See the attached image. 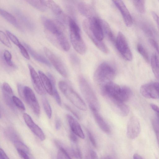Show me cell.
I'll return each mask as SVG.
<instances>
[{"instance_id":"6da1fadb","label":"cell","mask_w":159,"mask_h":159,"mask_svg":"<svg viewBox=\"0 0 159 159\" xmlns=\"http://www.w3.org/2000/svg\"><path fill=\"white\" fill-rule=\"evenodd\" d=\"M116 75V70L110 64L106 62L101 63L94 74L95 82L101 87L107 83L111 81Z\"/></svg>"},{"instance_id":"7a4b0ae2","label":"cell","mask_w":159,"mask_h":159,"mask_svg":"<svg viewBox=\"0 0 159 159\" xmlns=\"http://www.w3.org/2000/svg\"><path fill=\"white\" fill-rule=\"evenodd\" d=\"M70 36L71 43L75 50L79 53L83 55L86 51V47L81 36L80 29L75 21L69 19Z\"/></svg>"},{"instance_id":"3957f363","label":"cell","mask_w":159,"mask_h":159,"mask_svg":"<svg viewBox=\"0 0 159 159\" xmlns=\"http://www.w3.org/2000/svg\"><path fill=\"white\" fill-rule=\"evenodd\" d=\"M58 86L63 94L76 107L82 111L87 110L85 102L66 82L63 81H59Z\"/></svg>"},{"instance_id":"277c9868","label":"cell","mask_w":159,"mask_h":159,"mask_svg":"<svg viewBox=\"0 0 159 159\" xmlns=\"http://www.w3.org/2000/svg\"><path fill=\"white\" fill-rule=\"evenodd\" d=\"M79 82L81 92L89 104V106L99 109L100 105L98 98L89 84L83 76L79 77Z\"/></svg>"},{"instance_id":"5b68a950","label":"cell","mask_w":159,"mask_h":159,"mask_svg":"<svg viewBox=\"0 0 159 159\" xmlns=\"http://www.w3.org/2000/svg\"><path fill=\"white\" fill-rule=\"evenodd\" d=\"M116 48L122 57L125 60L131 61L132 54L124 35L120 32H118L116 40Z\"/></svg>"},{"instance_id":"8992f818","label":"cell","mask_w":159,"mask_h":159,"mask_svg":"<svg viewBox=\"0 0 159 159\" xmlns=\"http://www.w3.org/2000/svg\"><path fill=\"white\" fill-rule=\"evenodd\" d=\"M22 98L37 116L40 113L39 104L35 95L32 89L29 87L24 86Z\"/></svg>"},{"instance_id":"52a82bcc","label":"cell","mask_w":159,"mask_h":159,"mask_svg":"<svg viewBox=\"0 0 159 159\" xmlns=\"http://www.w3.org/2000/svg\"><path fill=\"white\" fill-rule=\"evenodd\" d=\"M44 51L46 56L57 71L63 77H67V72L61 59L48 48L44 47Z\"/></svg>"},{"instance_id":"ba28073f","label":"cell","mask_w":159,"mask_h":159,"mask_svg":"<svg viewBox=\"0 0 159 159\" xmlns=\"http://www.w3.org/2000/svg\"><path fill=\"white\" fill-rule=\"evenodd\" d=\"M41 20L45 29L52 34L56 35L59 32L64 31V26L60 21L51 20L44 16L41 17Z\"/></svg>"},{"instance_id":"9c48e42d","label":"cell","mask_w":159,"mask_h":159,"mask_svg":"<svg viewBox=\"0 0 159 159\" xmlns=\"http://www.w3.org/2000/svg\"><path fill=\"white\" fill-rule=\"evenodd\" d=\"M141 131L140 125L138 119L133 116L129 119L127 124V136L129 139H135Z\"/></svg>"},{"instance_id":"30bf717a","label":"cell","mask_w":159,"mask_h":159,"mask_svg":"<svg viewBox=\"0 0 159 159\" xmlns=\"http://www.w3.org/2000/svg\"><path fill=\"white\" fill-rule=\"evenodd\" d=\"M88 20L89 29L93 36L99 41H102L104 34L100 19L97 17H93Z\"/></svg>"},{"instance_id":"8fae6325","label":"cell","mask_w":159,"mask_h":159,"mask_svg":"<svg viewBox=\"0 0 159 159\" xmlns=\"http://www.w3.org/2000/svg\"><path fill=\"white\" fill-rule=\"evenodd\" d=\"M113 110L119 115L127 116L129 112V107L124 102L111 98H106Z\"/></svg>"},{"instance_id":"7c38bea8","label":"cell","mask_w":159,"mask_h":159,"mask_svg":"<svg viewBox=\"0 0 159 159\" xmlns=\"http://www.w3.org/2000/svg\"><path fill=\"white\" fill-rule=\"evenodd\" d=\"M25 121L33 133L40 140L43 141L45 139V135L42 129L33 121L30 116L26 113L23 114Z\"/></svg>"},{"instance_id":"4fadbf2b","label":"cell","mask_w":159,"mask_h":159,"mask_svg":"<svg viewBox=\"0 0 159 159\" xmlns=\"http://www.w3.org/2000/svg\"><path fill=\"white\" fill-rule=\"evenodd\" d=\"M83 27L85 33L98 48L104 53H107L109 51L107 47L102 41H99L93 36L89 29L87 20L83 21Z\"/></svg>"},{"instance_id":"5bb4252c","label":"cell","mask_w":159,"mask_h":159,"mask_svg":"<svg viewBox=\"0 0 159 159\" xmlns=\"http://www.w3.org/2000/svg\"><path fill=\"white\" fill-rule=\"evenodd\" d=\"M31 80L35 91L39 94L43 95L45 91L39 75L34 68L30 65H28Z\"/></svg>"},{"instance_id":"9a60e30c","label":"cell","mask_w":159,"mask_h":159,"mask_svg":"<svg viewBox=\"0 0 159 159\" xmlns=\"http://www.w3.org/2000/svg\"><path fill=\"white\" fill-rule=\"evenodd\" d=\"M113 2L120 11L125 25L128 27H131L133 23L132 17L123 2L121 0H115Z\"/></svg>"},{"instance_id":"2e32d148","label":"cell","mask_w":159,"mask_h":159,"mask_svg":"<svg viewBox=\"0 0 159 159\" xmlns=\"http://www.w3.org/2000/svg\"><path fill=\"white\" fill-rule=\"evenodd\" d=\"M141 95L146 98L157 99L159 98L157 90L154 83L142 85L140 89Z\"/></svg>"},{"instance_id":"e0dca14e","label":"cell","mask_w":159,"mask_h":159,"mask_svg":"<svg viewBox=\"0 0 159 159\" xmlns=\"http://www.w3.org/2000/svg\"><path fill=\"white\" fill-rule=\"evenodd\" d=\"M89 107L93 114L97 123L100 129L106 133H110L111 132L110 128L99 113L98 110L93 107L89 106Z\"/></svg>"},{"instance_id":"ac0fdd59","label":"cell","mask_w":159,"mask_h":159,"mask_svg":"<svg viewBox=\"0 0 159 159\" xmlns=\"http://www.w3.org/2000/svg\"><path fill=\"white\" fill-rule=\"evenodd\" d=\"M66 118L72 132L80 138L84 139V134L78 121L69 114L66 115Z\"/></svg>"},{"instance_id":"d6986e66","label":"cell","mask_w":159,"mask_h":159,"mask_svg":"<svg viewBox=\"0 0 159 159\" xmlns=\"http://www.w3.org/2000/svg\"><path fill=\"white\" fill-rule=\"evenodd\" d=\"M78 8L81 14L88 19L96 17L93 8L88 3L83 2H80L78 5Z\"/></svg>"},{"instance_id":"ffe728a7","label":"cell","mask_w":159,"mask_h":159,"mask_svg":"<svg viewBox=\"0 0 159 159\" xmlns=\"http://www.w3.org/2000/svg\"><path fill=\"white\" fill-rule=\"evenodd\" d=\"M47 7H49L56 15L60 17L61 20L65 23L66 17L60 7L52 0L45 1Z\"/></svg>"},{"instance_id":"44dd1931","label":"cell","mask_w":159,"mask_h":159,"mask_svg":"<svg viewBox=\"0 0 159 159\" xmlns=\"http://www.w3.org/2000/svg\"><path fill=\"white\" fill-rule=\"evenodd\" d=\"M24 45L26 48L31 56L34 59L48 66H51V65L49 61L43 56L38 53L28 44L24 43Z\"/></svg>"},{"instance_id":"7402d4cb","label":"cell","mask_w":159,"mask_h":159,"mask_svg":"<svg viewBox=\"0 0 159 159\" xmlns=\"http://www.w3.org/2000/svg\"><path fill=\"white\" fill-rule=\"evenodd\" d=\"M14 11L15 13L18 17L19 19L27 28L30 30H32L34 29V25L30 19L20 11L17 9H14Z\"/></svg>"},{"instance_id":"603a6c76","label":"cell","mask_w":159,"mask_h":159,"mask_svg":"<svg viewBox=\"0 0 159 159\" xmlns=\"http://www.w3.org/2000/svg\"><path fill=\"white\" fill-rule=\"evenodd\" d=\"M42 85L46 91L50 95H52V84L50 79L48 76L40 70L38 71Z\"/></svg>"},{"instance_id":"cb8c5ba5","label":"cell","mask_w":159,"mask_h":159,"mask_svg":"<svg viewBox=\"0 0 159 159\" xmlns=\"http://www.w3.org/2000/svg\"><path fill=\"white\" fill-rule=\"evenodd\" d=\"M64 31H61L56 35V38L59 45L64 51H67L70 48L69 41L64 34Z\"/></svg>"},{"instance_id":"d4e9b609","label":"cell","mask_w":159,"mask_h":159,"mask_svg":"<svg viewBox=\"0 0 159 159\" xmlns=\"http://www.w3.org/2000/svg\"><path fill=\"white\" fill-rule=\"evenodd\" d=\"M1 15L9 23L20 30H23L16 18L11 14L3 9H0Z\"/></svg>"},{"instance_id":"484cf974","label":"cell","mask_w":159,"mask_h":159,"mask_svg":"<svg viewBox=\"0 0 159 159\" xmlns=\"http://www.w3.org/2000/svg\"><path fill=\"white\" fill-rule=\"evenodd\" d=\"M151 64L155 77L159 80V57L155 53L152 56Z\"/></svg>"},{"instance_id":"4316f807","label":"cell","mask_w":159,"mask_h":159,"mask_svg":"<svg viewBox=\"0 0 159 159\" xmlns=\"http://www.w3.org/2000/svg\"><path fill=\"white\" fill-rule=\"evenodd\" d=\"M103 34L110 41L114 42L115 37L112 32L108 24L104 20L100 19Z\"/></svg>"},{"instance_id":"83f0119b","label":"cell","mask_w":159,"mask_h":159,"mask_svg":"<svg viewBox=\"0 0 159 159\" xmlns=\"http://www.w3.org/2000/svg\"><path fill=\"white\" fill-rule=\"evenodd\" d=\"M48 76L51 81L52 90V95L55 99L57 103L60 105H61V102L60 97L56 87V82L54 77L50 73H48Z\"/></svg>"},{"instance_id":"f1b7e54d","label":"cell","mask_w":159,"mask_h":159,"mask_svg":"<svg viewBox=\"0 0 159 159\" xmlns=\"http://www.w3.org/2000/svg\"><path fill=\"white\" fill-rule=\"evenodd\" d=\"M2 95L6 104L13 111H16V107L12 99L13 94L6 92L2 90Z\"/></svg>"},{"instance_id":"f546056e","label":"cell","mask_w":159,"mask_h":159,"mask_svg":"<svg viewBox=\"0 0 159 159\" xmlns=\"http://www.w3.org/2000/svg\"><path fill=\"white\" fill-rule=\"evenodd\" d=\"M4 134L6 137L13 143L20 140L17 133L11 127H8L5 130Z\"/></svg>"},{"instance_id":"4dcf8cb0","label":"cell","mask_w":159,"mask_h":159,"mask_svg":"<svg viewBox=\"0 0 159 159\" xmlns=\"http://www.w3.org/2000/svg\"><path fill=\"white\" fill-rule=\"evenodd\" d=\"M30 4L42 11H45L47 9V6L45 0H26Z\"/></svg>"},{"instance_id":"1f68e13d","label":"cell","mask_w":159,"mask_h":159,"mask_svg":"<svg viewBox=\"0 0 159 159\" xmlns=\"http://www.w3.org/2000/svg\"><path fill=\"white\" fill-rule=\"evenodd\" d=\"M133 4L137 11L140 13L145 12V1L142 0H133Z\"/></svg>"},{"instance_id":"d6a6232c","label":"cell","mask_w":159,"mask_h":159,"mask_svg":"<svg viewBox=\"0 0 159 159\" xmlns=\"http://www.w3.org/2000/svg\"><path fill=\"white\" fill-rule=\"evenodd\" d=\"M11 55L8 50L4 51L3 54V59L6 64L8 66L16 68V66L11 61Z\"/></svg>"},{"instance_id":"836d02e7","label":"cell","mask_w":159,"mask_h":159,"mask_svg":"<svg viewBox=\"0 0 159 159\" xmlns=\"http://www.w3.org/2000/svg\"><path fill=\"white\" fill-rule=\"evenodd\" d=\"M57 159H71L65 149L61 146H59L57 154Z\"/></svg>"},{"instance_id":"e575fe53","label":"cell","mask_w":159,"mask_h":159,"mask_svg":"<svg viewBox=\"0 0 159 159\" xmlns=\"http://www.w3.org/2000/svg\"><path fill=\"white\" fill-rule=\"evenodd\" d=\"M43 107L45 112L49 119L51 118L52 111L50 105L46 98H43L42 99Z\"/></svg>"},{"instance_id":"d590c367","label":"cell","mask_w":159,"mask_h":159,"mask_svg":"<svg viewBox=\"0 0 159 159\" xmlns=\"http://www.w3.org/2000/svg\"><path fill=\"white\" fill-rule=\"evenodd\" d=\"M137 48L138 52L142 56L146 61L148 63L149 62L148 54L144 47L141 44L139 43L137 44Z\"/></svg>"},{"instance_id":"8d00e7d4","label":"cell","mask_w":159,"mask_h":159,"mask_svg":"<svg viewBox=\"0 0 159 159\" xmlns=\"http://www.w3.org/2000/svg\"><path fill=\"white\" fill-rule=\"evenodd\" d=\"M13 143L16 150H21L28 154L29 153L30 150L29 148L20 140L16 141Z\"/></svg>"},{"instance_id":"74e56055","label":"cell","mask_w":159,"mask_h":159,"mask_svg":"<svg viewBox=\"0 0 159 159\" xmlns=\"http://www.w3.org/2000/svg\"><path fill=\"white\" fill-rule=\"evenodd\" d=\"M0 40L1 42L7 47L9 48L11 47V44L7 36L2 31H0Z\"/></svg>"},{"instance_id":"f35d334b","label":"cell","mask_w":159,"mask_h":159,"mask_svg":"<svg viewBox=\"0 0 159 159\" xmlns=\"http://www.w3.org/2000/svg\"><path fill=\"white\" fill-rule=\"evenodd\" d=\"M152 124L155 132L158 145L159 148V122L155 118L152 120Z\"/></svg>"},{"instance_id":"ab89813d","label":"cell","mask_w":159,"mask_h":159,"mask_svg":"<svg viewBox=\"0 0 159 159\" xmlns=\"http://www.w3.org/2000/svg\"><path fill=\"white\" fill-rule=\"evenodd\" d=\"M12 99L16 107L22 110H25V107L24 104L19 98L14 95L13 96Z\"/></svg>"},{"instance_id":"60d3db41","label":"cell","mask_w":159,"mask_h":159,"mask_svg":"<svg viewBox=\"0 0 159 159\" xmlns=\"http://www.w3.org/2000/svg\"><path fill=\"white\" fill-rule=\"evenodd\" d=\"M6 33L11 41L17 46L20 44L17 38L10 31L7 30Z\"/></svg>"},{"instance_id":"b9f144b4","label":"cell","mask_w":159,"mask_h":159,"mask_svg":"<svg viewBox=\"0 0 159 159\" xmlns=\"http://www.w3.org/2000/svg\"><path fill=\"white\" fill-rule=\"evenodd\" d=\"M71 155L77 159H81L82 155L79 149L77 148L70 149L69 152Z\"/></svg>"},{"instance_id":"7bdbcfd3","label":"cell","mask_w":159,"mask_h":159,"mask_svg":"<svg viewBox=\"0 0 159 159\" xmlns=\"http://www.w3.org/2000/svg\"><path fill=\"white\" fill-rule=\"evenodd\" d=\"M18 47L23 56L26 59L29 60L30 57L28 51L25 47L21 43Z\"/></svg>"},{"instance_id":"ee69618b","label":"cell","mask_w":159,"mask_h":159,"mask_svg":"<svg viewBox=\"0 0 159 159\" xmlns=\"http://www.w3.org/2000/svg\"><path fill=\"white\" fill-rule=\"evenodd\" d=\"M84 159H98V158L96 152L93 150H91L86 155Z\"/></svg>"},{"instance_id":"f6af8a7d","label":"cell","mask_w":159,"mask_h":159,"mask_svg":"<svg viewBox=\"0 0 159 159\" xmlns=\"http://www.w3.org/2000/svg\"><path fill=\"white\" fill-rule=\"evenodd\" d=\"M149 41L151 45L155 50V53L159 57V47L157 42L152 39H149Z\"/></svg>"},{"instance_id":"bcb514c9","label":"cell","mask_w":159,"mask_h":159,"mask_svg":"<svg viewBox=\"0 0 159 159\" xmlns=\"http://www.w3.org/2000/svg\"><path fill=\"white\" fill-rule=\"evenodd\" d=\"M2 90L8 93L13 94L12 89L9 84L7 83L4 82L3 84Z\"/></svg>"},{"instance_id":"7dc6e473","label":"cell","mask_w":159,"mask_h":159,"mask_svg":"<svg viewBox=\"0 0 159 159\" xmlns=\"http://www.w3.org/2000/svg\"><path fill=\"white\" fill-rule=\"evenodd\" d=\"M87 133L89 136V139L92 144L94 147H97V143L93 135L88 130H87Z\"/></svg>"},{"instance_id":"c3c4849f","label":"cell","mask_w":159,"mask_h":159,"mask_svg":"<svg viewBox=\"0 0 159 159\" xmlns=\"http://www.w3.org/2000/svg\"><path fill=\"white\" fill-rule=\"evenodd\" d=\"M18 153L23 159H30L28 153L21 150H17Z\"/></svg>"},{"instance_id":"681fc988","label":"cell","mask_w":159,"mask_h":159,"mask_svg":"<svg viewBox=\"0 0 159 159\" xmlns=\"http://www.w3.org/2000/svg\"><path fill=\"white\" fill-rule=\"evenodd\" d=\"M151 14L153 18L155 20L157 23L158 29L159 30V16L154 11H152Z\"/></svg>"},{"instance_id":"f907efd6","label":"cell","mask_w":159,"mask_h":159,"mask_svg":"<svg viewBox=\"0 0 159 159\" xmlns=\"http://www.w3.org/2000/svg\"><path fill=\"white\" fill-rule=\"evenodd\" d=\"M65 107L68 110L70 111L77 119H79L80 118V116L76 111L67 105H65Z\"/></svg>"},{"instance_id":"816d5d0a","label":"cell","mask_w":159,"mask_h":159,"mask_svg":"<svg viewBox=\"0 0 159 159\" xmlns=\"http://www.w3.org/2000/svg\"><path fill=\"white\" fill-rule=\"evenodd\" d=\"M76 136L72 132L70 134V137L71 141L75 143H76L78 142V139Z\"/></svg>"},{"instance_id":"f5cc1de1","label":"cell","mask_w":159,"mask_h":159,"mask_svg":"<svg viewBox=\"0 0 159 159\" xmlns=\"http://www.w3.org/2000/svg\"><path fill=\"white\" fill-rule=\"evenodd\" d=\"M0 159H9L4 150L0 149Z\"/></svg>"},{"instance_id":"db71d44e","label":"cell","mask_w":159,"mask_h":159,"mask_svg":"<svg viewBox=\"0 0 159 159\" xmlns=\"http://www.w3.org/2000/svg\"><path fill=\"white\" fill-rule=\"evenodd\" d=\"M151 108L156 113H159V107L156 105L151 103L150 104Z\"/></svg>"},{"instance_id":"11a10c76","label":"cell","mask_w":159,"mask_h":159,"mask_svg":"<svg viewBox=\"0 0 159 159\" xmlns=\"http://www.w3.org/2000/svg\"><path fill=\"white\" fill-rule=\"evenodd\" d=\"M61 124L60 120L57 119L55 122V128L57 130L59 129L61 127Z\"/></svg>"},{"instance_id":"9f6ffc18","label":"cell","mask_w":159,"mask_h":159,"mask_svg":"<svg viewBox=\"0 0 159 159\" xmlns=\"http://www.w3.org/2000/svg\"><path fill=\"white\" fill-rule=\"evenodd\" d=\"M133 157V159H143L140 155L137 154H134Z\"/></svg>"},{"instance_id":"6f0895ef","label":"cell","mask_w":159,"mask_h":159,"mask_svg":"<svg viewBox=\"0 0 159 159\" xmlns=\"http://www.w3.org/2000/svg\"><path fill=\"white\" fill-rule=\"evenodd\" d=\"M154 84L157 90L159 97V83L154 82Z\"/></svg>"},{"instance_id":"680465c9","label":"cell","mask_w":159,"mask_h":159,"mask_svg":"<svg viewBox=\"0 0 159 159\" xmlns=\"http://www.w3.org/2000/svg\"><path fill=\"white\" fill-rule=\"evenodd\" d=\"M101 159H112L111 157L108 156L104 157Z\"/></svg>"},{"instance_id":"91938a15","label":"cell","mask_w":159,"mask_h":159,"mask_svg":"<svg viewBox=\"0 0 159 159\" xmlns=\"http://www.w3.org/2000/svg\"><path fill=\"white\" fill-rule=\"evenodd\" d=\"M157 114V116L156 118H157V120L159 122V113H156Z\"/></svg>"}]
</instances>
